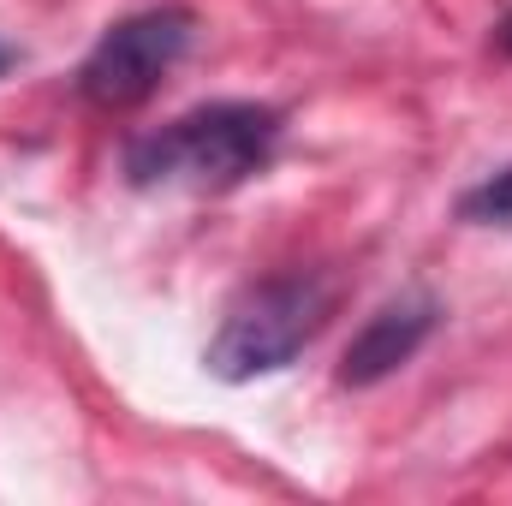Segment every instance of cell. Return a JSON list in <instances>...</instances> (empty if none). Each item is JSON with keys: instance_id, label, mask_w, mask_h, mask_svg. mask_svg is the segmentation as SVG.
<instances>
[{"instance_id": "cell-1", "label": "cell", "mask_w": 512, "mask_h": 506, "mask_svg": "<svg viewBox=\"0 0 512 506\" xmlns=\"http://www.w3.org/2000/svg\"><path fill=\"white\" fill-rule=\"evenodd\" d=\"M280 143V114L262 102H209L179 114L155 137H137L126 155L131 185H185V191H233L268 167Z\"/></svg>"}, {"instance_id": "cell-2", "label": "cell", "mask_w": 512, "mask_h": 506, "mask_svg": "<svg viewBox=\"0 0 512 506\" xmlns=\"http://www.w3.org/2000/svg\"><path fill=\"white\" fill-rule=\"evenodd\" d=\"M328 280L322 274H280V280H262L251 286L215 328L203 364L209 376L221 381H256V376H274L286 370L328 322Z\"/></svg>"}, {"instance_id": "cell-3", "label": "cell", "mask_w": 512, "mask_h": 506, "mask_svg": "<svg viewBox=\"0 0 512 506\" xmlns=\"http://www.w3.org/2000/svg\"><path fill=\"white\" fill-rule=\"evenodd\" d=\"M191 30L197 18L185 6H149V12H131L114 30H102V42L90 48L84 72H78V90L96 102V108H137L161 90V78L179 66V54L191 48Z\"/></svg>"}, {"instance_id": "cell-4", "label": "cell", "mask_w": 512, "mask_h": 506, "mask_svg": "<svg viewBox=\"0 0 512 506\" xmlns=\"http://www.w3.org/2000/svg\"><path fill=\"white\" fill-rule=\"evenodd\" d=\"M435 322H441L435 292L405 286L399 298H387L382 310L352 334V346H346V358H340V381H346V387H376V381H387L399 364H411V358L423 352V340L435 334Z\"/></svg>"}, {"instance_id": "cell-5", "label": "cell", "mask_w": 512, "mask_h": 506, "mask_svg": "<svg viewBox=\"0 0 512 506\" xmlns=\"http://www.w3.org/2000/svg\"><path fill=\"white\" fill-rule=\"evenodd\" d=\"M459 215L477 221V227H512V167L489 173L477 191H465L459 197Z\"/></svg>"}, {"instance_id": "cell-6", "label": "cell", "mask_w": 512, "mask_h": 506, "mask_svg": "<svg viewBox=\"0 0 512 506\" xmlns=\"http://www.w3.org/2000/svg\"><path fill=\"white\" fill-rule=\"evenodd\" d=\"M501 42H507V48H512V18H507V30H501Z\"/></svg>"}, {"instance_id": "cell-7", "label": "cell", "mask_w": 512, "mask_h": 506, "mask_svg": "<svg viewBox=\"0 0 512 506\" xmlns=\"http://www.w3.org/2000/svg\"><path fill=\"white\" fill-rule=\"evenodd\" d=\"M0 72H6V48H0Z\"/></svg>"}]
</instances>
